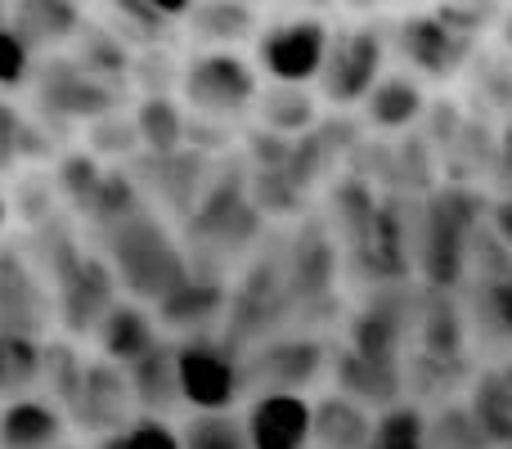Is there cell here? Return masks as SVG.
<instances>
[{
  "label": "cell",
  "instance_id": "7402d4cb",
  "mask_svg": "<svg viewBox=\"0 0 512 449\" xmlns=\"http://www.w3.org/2000/svg\"><path fill=\"white\" fill-rule=\"evenodd\" d=\"M180 449H252L243 432L239 409H212V414H189L180 423Z\"/></svg>",
  "mask_w": 512,
  "mask_h": 449
},
{
  "label": "cell",
  "instance_id": "d4e9b609",
  "mask_svg": "<svg viewBox=\"0 0 512 449\" xmlns=\"http://www.w3.org/2000/svg\"><path fill=\"white\" fill-rule=\"evenodd\" d=\"M472 319H477L481 333L512 346V270L486 274V283L477 292V306H472Z\"/></svg>",
  "mask_w": 512,
  "mask_h": 449
},
{
  "label": "cell",
  "instance_id": "1f68e13d",
  "mask_svg": "<svg viewBox=\"0 0 512 449\" xmlns=\"http://www.w3.org/2000/svg\"><path fill=\"white\" fill-rule=\"evenodd\" d=\"M490 234H495L499 243H504L508 252H512V194L495 207V212H490Z\"/></svg>",
  "mask_w": 512,
  "mask_h": 449
},
{
  "label": "cell",
  "instance_id": "5b68a950",
  "mask_svg": "<svg viewBox=\"0 0 512 449\" xmlns=\"http://www.w3.org/2000/svg\"><path fill=\"white\" fill-rule=\"evenodd\" d=\"M328 45H333V32L319 18H288L256 32V68L274 86H306L324 72Z\"/></svg>",
  "mask_w": 512,
  "mask_h": 449
},
{
  "label": "cell",
  "instance_id": "f546056e",
  "mask_svg": "<svg viewBox=\"0 0 512 449\" xmlns=\"http://www.w3.org/2000/svg\"><path fill=\"white\" fill-rule=\"evenodd\" d=\"M27 135H32V126L23 122V113H18L9 99H0V171H9L14 162H23Z\"/></svg>",
  "mask_w": 512,
  "mask_h": 449
},
{
  "label": "cell",
  "instance_id": "cb8c5ba5",
  "mask_svg": "<svg viewBox=\"0 0 512 449\" xmlns=\"http://www.w3.org/2000/svg\"><path fill=\"white\" fill-rule=\"evenodd\" d=\"M373 449H427V414L418 405H405V400L378 409Z\"/></svg>",
  "mask_w": 512,
  "mask_h": 449
},
{
  "label": "cell",
  "instance_id": "4fadbf2b",
  "mask_svg": "<svg viewBox=\"0 0 512 449\" xmlns=\"http://www.w3.org/2000/svg\"><path fill=\"white\" fill-rule=\"evenodd\" d=\"M68 441V414L45 391L0 400V449H59Z\"/></svg>",
  "mask_w": 512,
  "mask_h": 449
},
{
  "label": "cell",
  "instance_id": "7c38bea8",
  "mask_svg": "<svg viewBox=\"0 0 512 449\" xmlns=\"http://www.w3.org/2000/svg\"><path fill=\"white\" fill-rule=\"evenodd\" d=\"M90 337H95V355H104V360L126 369V364H135L140 355H149L162 342V328H158L153 306H144L135 297H117L104 310V319L90 328Z\"/></svg>",
  "mask_w": 512,
  "mask_h": 449
},
{
  "label": "cell",
  "instance_id": "5bb4252c",
  "mask_svg": "<svg viewBox=\"0 0 512 449\" xmlns=\"http://www.w3.org/2000/svg\"><path fill=\"white\" fill-rule=\"evenodd\" d=\"M225 306H230L225 283L189 270V279L176 283V288L153 306V315H158L162 333L171 328V333H180V337H194V333H212V324L225 315Z\"/></svg>",
  "mask_w": 512,
  "mask_h": 449
},
{
  "label": "cell",
  "instance_id": "9a60e30c",
  "mask_svg": "<svg viewBox=\"0 0 512 449\" xmlns=\"http://www.w3.org/2000/svg\"><path fill=\"white\" fill-rule=\"evenodd\" d=\"M373 409L360 400L328 391L310 400V449H369L373 445Z\"/></svg>",
  "mask_w": 512,
  "mask_h": 449
},
{
  "label": "cell",
  "instance_id": "3957f363",
  "mask_svg": "<svg viewBox=\"0 0 512 449\" xmlns=\"http://www.w3.org/2000/svg\"><path fill=\"white\" fill-rule=\"evenodd\" d=\"M180 90L185 99L207 117H234L248 113L261 95V81H256V63H248L234 50H207L194 54L180 72Z\"/></svg>",
  "mask_w": 512,
  "mask_h": 449
},
{
  "label": "cell",
  "instance_id": "f1b7e54d",
  "mask_svg": "<svg viewBox=\"0 0 512 449\" xmlns=\"http://www.w3.org/2000/svg\"><path fill=\"white\" fill-rule=\"evenodd\" d=\"M32 77V50L18 41V32L9 23H0V90L23 86Z\"/></svg>",
  "mask_w": 512,
  "mask_h": 449
},
{
  "label": "cell",
  "instance_id": "9c48e42d",
  "mask_svg": "<svg viewBox=\"0 0 512 449\" xmlns=\"http://www.w3.org/2000/svg\"><path fill=\"white\" fill-rule=\"evenodd\" d=\"M239 414L252 449H310L306 391H252Z\"/></svg>",
  "mask_w": 512,
  "mask_h": 449
},
{
  "label": "cell",
  "instance_id": "ba28073f",
  "mask_svg": "<svg viewBox=\"0 0 512 449\" xmlns=\"http://www.w3.org/2000/svg\"><path fill=\"white\" fill-rule=\"evenodd\" d=\"M382 77V36L378 27H351V32H337L328 45L324 59V95L333 104H364L373 86Z\"/></svg>",
  "mask_w": 512,
  "mask_h": 449
},
{
  "label": "cell",
  "instance_id": "d6986e66",
  "mask_svg": "<svg viewBox=\"0 0 512 449\" xmlns=\"http://www.w3.org/2000/svg\"><path fill=\"white\" fill-rule=\"evenodd\" d=\"M364 113L378 131H400L423 113V90L414 77H378V86L364 95Z\"/></svg>",
  "mask_w": 512,
  "mask_h": 449
},
{
  "label": "cell",
  "instance_id": "d590c367",
  "mask_svg": "<svg viewBox=\"0 0 512 449\" xmlns=\"http://www.w3.org/2000/svg\"><path fill=\"white\" fill-rule=\"evenodd\" d=\"M315 5H328V0H315Z\"/></svg>",
  "mask_w": 512,
  "mask_h": 449
},
{
  "label": "cell",
  "instance_id": "83f0119b",
  "mask_svg": "<svg viewBox=\"0 0 512 449\" xmlns=\"http://www.w3.org/2000/svg\"><path fill=\"white\" fill-rule=\"evenodd\" d=\"M99 449H180V427L171 423V418L135 414L122 432L104 436Z\"/></svg>",
  "mask_w": 512,
  "mask_h": 449
},
{
  "label": "cell",
  "instance_id": "484cf974",
  "mask_svg": "<svg viewBox=\"0 0 512 449\" xmlns=\"http://www.w3.org/2000/svg\"><path fill=\"white\" fill-rule=\"evenodd\" d=\"M194 32L203 41H221L234 45L252 32V9L248 5H234V0H207V5H194Z\"/></svg>",
  "mask_w": 512,
  "mask_h": 449
},
{
  "label": "cell",
  "instance_id": "4316f807",
  "mask_svg": "<svg viewBox=\"0 0 512 449\" xmlns=\"http://www.w3.org/2000/svg\"><path fill=\"white\" fill-rule=\"evenodd\" d=\"M427 449H490V441L472 423L468 405H445L436 418H427Z\"/></svg>",
  "mask_w": 512,
  "mask_h": 449
},
{
  "label": "cell",
  "instance_id": "e575fe53",
  "mask_svg": "<svg viewBox=\"0 0 512 449\" xmlns=\"http://www.w3.org/2000/svg\"><path fill=\"white\" fill-rule=\"evenodd\" d=\"M234 5H248V0H234Z\"/></svg>",
  "mask_w": 512,
  "mask_h": 449
},
{
  "label": "cell",
  "instance_id": "d6a6232c",
  "mask_svg": "<svg viewBox=\"0 0 512 449\" xmlns=\"http://www.w3.org/2000/svg\"><path fill=\"white\" fill-rule=\"evenodd\" d=\"M5 229H9V198L0 194V234H5Z\"/></svg>",
  "mask_w": 512,
  "mask_h": 449
},
{
  "label": "cell",
  "instance_id": "e0dca14e",
  "mask_svg": "<svg viewBox=\"0 0 512 449\" xmlns=\"http://www.w3.org/2000/svg\"><path fill=\"white\" fill-rule=\"evenodd\" d=\"M5 23L36 54V50H50V45H63L68 36H77L81 9H77V0H9Z\"/></svg>",
  "mask_w": 512,
  "mask_h": 449
},
{
  "label": "cell",
  "instance_id": "8fae6325",
  "mask_svg": "<svg viewBox=\"0 0 512 449\" xmlns=\"http://www.w3.org/2000/svg\"><path fill=\"white\" fill-rule=\"evenodd\" d=\"M400 50L423 77H450L472 50V36L445 14H414L400 23Z\"/></svg>",
  "mask_w": 512,
  "mask_h": 449
},
{
  "label": "cell",
  "instance_id": "603a6c76",
  "mask_svg": "<svg viewBox=\"0 0 512 449\" xmlns=\"http://www.w3.org/2000/svg\"><path fill=\"white\" fill-rule=\"evenodd\" d=\"M256 108H261L265 131H279V135L310 131V122H315V104H310L306 86H270L256 95Z\"/></svg>",
  "mask_w": 512,
  "mask_h": 449
},
{
  "label": "cell",
  "instance_id": "30bf717a",
  "mask_svg": "<svg viewBox=\"0 0 512 449\" xmlns=\"http://www.w3.org/2000/svg\"><path fill=\"white\" fill-rule=\"evenodd\" d=\"M41 108L50 117H77V122H99L113 113V90L86 72L77 59H54L41 68Z\"/></svg>",
  "mask_w": 512,
  "mask_h": 449
},
{
  "label": "cell",
  "instance_id": "836d02e7",
  "mask_svg": "<svg viewBox=\"0 0 512 449\" xmlns=\"http://www.w3.org/2000/svg\"><path fill=\"white\" fill-rule=\"evenodd\" d=\"M59 449H81V445H68V441H63V445H59Z\"/></svg>",
  "mask_w": 512,
  "mask_h": 449
},
{
  "label": "cell",
  "instance_id": "44dd1931",
  "mask_svg": "<svg viewBox=\"0 0 512 449\" xmlns=\"http://www.w3.org/2000/svg\"><path fill=\"white\" fill-rule=\"evenodd\" d=\"M135 135H140V144L153 149L158 158L176 153L180 144H185V113H180V104L167 95H149L140 104V113H135Z\"/></svg>",
  "mask_w": 512,
  "mask_h": 449
},
{
  "label": "cell",
  "instance_id": "8d00e7d4",
  "mask_svg": "<svg viewBox=\"0 0 512 449\" xmlns=\"http://www.w3.org/2000/svg\"><path fill=\"white\" fill-rule=\"evenodd\" d=\"M369 449H373V445H369Z\"/></svg>",
  "mask_w": 512,
  "mask_h": 449
},
{
  "label": "cell",
  "instance_id": "8992f818",
  "mask_svg": "<svg viewBox=\"0 0 512 449\" xmlns=\"http://www.w3.org/2000/svg\"><path fill=\"white\" fill-rule=\"evenodd\" d=\"M135 418V396L131 382H126V369L104 355H90L86 373H81V387L68 405V423H77L81 432H90L95 441L122 432Z\"/></svg>",
  "mask_w": 512,
  "mask_h": 449
},
{
  "label": "cell",
  "instance_id": "ac0fdd59",
  "mask_svg": "<svg viewBox=\"0 0 512 449\" xmlns=\"http://www.w3.org/2000/svg\"><path fill=\"white\" fill-rule=\"evenodd\" d=\"M468 414L490 449H512V360L477 373L468 391Z\"/></svg>",
  "mask_w": 512,
  "mask_h": 449
},
{
  "label": "cell",
  "instance_id": "2e32d148",
  "mask_svg": "<svg viewBox=\"0 0 512 449\" xmlns=\"http://www.w3.org/2000/svg\"><path fill=\"white\" fill-rule=\"evenodd\" d=\"M126 382L135 396V414L167 418L171 409H180V382H176V342L162 337L149 355H140L135 364H126Z\"/></svg>",
  "mask_w": 512,
  "mask_h": 449
},
{
  "label": "cell",
  "instance_id": "52a82bcc",
  "mask_svg": "<svg viewBox=\"0 0 512 449\" xmlns=\"http://www.w3.org/2000/svg\"><path fill=\"white\" fill-rule=\"evenodd\" d=\"M324 360L328 351L310 337H261L243 351V378L248 391H306Z\"/></svg>",
  "mask_w": 512,
  "mask_h": 449
},
{
  "label": "cell",
  "instance_id": "4dcf8cb0",
  "mask_svg": "<svg viewBox=\"0 0 512 449\" xmlns=\"http://www.w3.org/2000/svg\"><path fill=\"white\" fill-rule=\"evenodd\" d=\"M122 14H131V18H140V23H149V27H162V23H171V18H185L189 9H194V0H113Z\"/></svg>",
  "mask_w": 512,
  "mask_h": 449
},
{
  "label": "cell",
  "instance_id": "7a4b0ae2",
  "mask_svg": "<svg viewBox=\"0 0 512 449\" xmlns=\"http://www.w3.org/2000/svg\"><path fill=\"white\" fill-rule=\"evenodd\" d=\"M176 382H180V405L194 414H212V409H234L248 391L243 378V351L230 337L194 333L176 342Z\"/></svg>",
  "mask_w": 512,
  "mask_h": 449
},
{
  "label": "cell",
  "instance_id": "277c9868",
  "mask_svg": "<svg viewBox=\"0 0 512 449\" xmlns=\"http://www.w3.org/2000/svg\"><path fill=\"white\" fill-rule=\"evenodd\" d=\"M54 328V288L18 243H0V333L41 337Z\"/></svg>",
  "mask_w": 512,
  "mask_h": 449
},
{
  "label": "cell",
  "instance_id": "ffe728a7",
  "mask_svg": "<svg viewBox=\"0 0 512 449\" xmlns=\"http://www.w3.org/2000/svg\"><path fill=\"white\" fill-rule=\"evenodd\" d=\"M41 337L23 333H0V400L27 396L41 387Z\"/></svg>",
  "mask_w": 512,
  "mask_h": 449
},
{
  "label": "cell",
  "instance_id": "6da1fadb",
  "mask_svg": "<svg viewBox=\"0 0 512 449\" xmlns=\"http://www.w3.org/2000/svg\"><path fill=\"white\" fill-rule=\"evenodd\" d=\"M108 270L117 274V288H126L135 301L158 306L176 283L189 279V256L176 238L167 234V225L158 221V212L135 207L131 216L108 225V247H104Z\"/></svg>",
  "mask_w": 512,
  "mask_h": 449
}]
</instances>
